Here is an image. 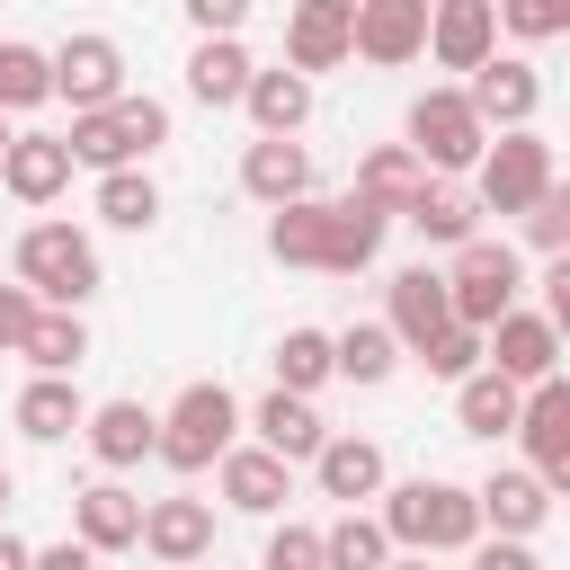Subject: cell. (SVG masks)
Segmentation results:
<instances>
[{"label": "cell", "mask_w": 570, "mask_h": 570, "mask_svg": "<svg viewBox=\"0 0 570 570\" xmlns=\"http://www.w3.org/2000/svg\"><path fill=\"white\" fill-rule=\"evenodd\" d=\"M383 499V534H392V552H472L481 543V508H472V490L463 481H436V472H419V481H383L374 490Z\"/></svg>", "instance_id": "1"}, {"label": "cell", "mask_w": 570, "mask_h": 570, "mask_svg": "<svg viewBox=\"0 0 570 570\" xmlns=\"http://www.w3.org/2000/svg\"><path fill=\"white\" fill-rule=\"evenodd\" d=\"M160 142H169V107H160V98H142V89H125V98H107V107L71 116V134H62L71 169H134V160H151Z\"/></svg>", "instance_id": "2"}, {"label": "cell", "mask_w": 570, "mask_h": 570, "mask_svg": "<svg viewBox=\"0 0 570 570\" xmlns=\"http://www.w3.org/2000/svg\"><path fill=\"white\" fill-rule=\"evenodd\" d=\"M18 285H27L36 303L80 312V303L98 294V240H89L80 223H27V232H18Z\"/></svg>", "instance_id": "3"}, {"label": "cell", "mask_w": 570, "mask_h": 570, "mask_svg": "<svg viewBox=\"0 0 570 570\" xmlns=\"http://www.w3.org/2000/svg\"><path fill=\"white\" fill-rule=\"evenodd\" d=\"M240 436V401H232V383H187L169 410H160V436H151V454L169 463V472H214V454Z\"/></svg>", "instance_id": "4"}, {"label": "cell", "mask_w": 570, "mask_h": 570, "mask_svg": "<svg viewBox=\"0 0 570 570\" xmlns=\"http://www.w3.org/2000/svg\"><path fill=\"white\" fill-rule=\"evenodd\" d=\"M552 187V142L534 125H499V142H481L472 160V205L481 214H525Z\"/></svg>", "instance_id": "5"}, {"label": "cell", "mask_w": 570, "mask_h": 570, "mask_svg": "<svg viewBox=\"0 0 570 570\" xmlns=\"http://www.w3.org/2000/svg\"><path fill=\"white\" fill-rule=\"evenodd\" d=\"M481 142H490V125L472 116L463 89H419L410 98V151H419L428 178H463L481 160Z\"/></svg>", "instance_id": "6"}, {"label": "cell", "mask_w": 570, "mask_h": 570, "mask_svg": "<svg viewBox=\"0 0 570 570\" xmlns=\"http://www.w3.org/2000/svg\"><path fill=\"white\" fill-rule=\"evenodd\" d=\"M525 294V258L508 249V240H463L454 249V267H445V303H454V321H472V330H490L508 303Z\"/></svg>", "instance_id": "7"}, {"label": "cell", "mask_w": 570, "mask_h": 570, "mask_svg": "<svg viewBox=\"0 0 570 570\" xmlns=\"http://www.w3.org/2000/svg\"><path fill=\"white\" fill-rule=\"evenodd\" d=\"M45 62H53V98H71V116H89V107L125 98V45H116L107 27H80V36H62Z\"/></svg>", "instance_id": "8"}, {"label": "cell", "mask_w": 570, "mask_h": 570, "mask_svg": "<svg viewBox=\"0 0 570 570\" xmlns=\"http://www.w3.org/2000/svg\"><path fill=\"white\" fill-rule=\"evenodd\" d=\"M508 436H525V472H534L543 490H570V383H561V374L525 383Z\"/></svg>", "instance_id": "9"}, {"label": "cell", "mask_w": 570, "mask_h": 570, "mask_svg": "<svg viewBox=\"0 0 570 570\" xmlns=\"http://www.w3.org/2000/svg\"><path fill=\"white\" fill-rule=\"evenodd\" d=\"M481 365L490 374H508V383H543V374H561V330L543 321V312H499L490 330H481Z\"/></svg>", "instance_id": "10"}, {"label": "cell", "mask_w": 570, "mask_h": 570, "mask_svg": "<svg viewBox=\"0 0 570 570\" xmlns=\"http://www.w3.org/2000/svg\"><path fill=\"white\" fill-rule=\"evenodd\" d=\"M463 98H472V116L499 134V125H534V107H543V71L525 62V53H481L472 62V80H463Z\"/></svg>", "instance_id": "11"}, {"label": "cell", "mask_w": 570, "mask_h": 570, "mask_svg": "<svg viewBox=\"0 0 570 570\" xmlns=\"http://www.w3.org/2000/svg\"><path fill=\"white\" fill-rule=\"evenodd\" d=\"M214 481H223V508H240V517H276V508L294 499V463L267 454L258 436H249V445L232 436V445L214 454Z\"/></svg>", "instance_id": "12"}, {"label": "cell", "mask_w": 570, "mask_h": 570, "mask_svg": "<svg viewBox=\"0 0 570 570\" xmlns=\"http://www.w3.org/2000/svg\"><path fill=\"white\" fill-rule=\"evenodd\" d=\"M419 45H428V0H356L347 53H365L374 71H401L419 62Z\"/></svg>", "instance_id": "13"}, {"label": "cell", "mask_w": 570, "mask_h": 570, "mask_svg": "<svg viewBox=\"0 0 570 570\" xmlns=\"http://www.w3.org/2000/svg\"><path fill=\"white\" fill-rule=\"evenodd\" d=\"M347 27H356V0H294L285 9V71L321 80L347 62Z\"/></svg>", "instance_id": "14"}, {"label": "cell", "mask_w": 570, "mask_h": 570, "mask_svg": "<svg viewBox=\"0 0 570 570\" xmlns=\"http://www.w3.org/2000/svg\"><path fill=\"white\" fill-rule=\"evenodd\" d=\"M436 71H472L481 53H499V9L490 0H428V45Z\"/></svg>", "instance_id": "15"}, {"label": "cell", "mask_w": 570, "mask_h": 570, "mask_svg": "<svg viewBox=\"0 0 570 570\" xmlns=\"http://www.w3.org/2000/svg\"><path fill=\"white\" fill-rule=\"evenodd\" d=\"M71 534L107 561V552H134L142 543V499L107 472V481H89V490H71Z\"/></svg>", "instance_id": "16"}, {"label": "cell", "mask_w": 570, "mask_h": 570, "mask_svg": "<svg viewBox=\"0 0 570 570\" xmlns=\"http://www.w3.org/2000/svg\"><path fill=\"white\" fill-rule=\"evenodd\" d=\"M445 321H454V303H445V267H401V276H392V294H383V330L419 356Z\"/></svg>", "instance_id": "17"}, {"label": "cell", "mask_w": 570, "mask_h": 570, "mask_svg": "<svg viewBox=\"0 0 570 570\" xmlns=\"http://www.w3.org/2000/svg\"><path fill=\"white\" fill-rule=\"evenodd\" d=\"M80 436H89L98 472H134V463L151 454V436H160V410H142V401H89Z\"/></svg>", "instance_id": "18"}, {"label": "cell", "mask_w": 570, "mask_h": 570, "mask_svg": "<svg viewBox=\"0 0 570 570\" xmlns=\"http://www.w3.org/2000/svg\"><path fill=\"white\" fill-rule=\"evenodd\" d=\"M312 481H321V499H338V508H365V499L392 481V463H383V445H374V436H321V454H312Z\"/></svg>", "instance_id": "19"}, {"label": "cell", "mask_w": 570, "mask_h": 570, "mask_svg": "<svg viewBox=\"0 0 570 570\" xmlns=\"http://www.w3.org/2000/svg\"><path fill=\"white\" fill-rule=\"evenodd\" d=\"M134 552H151V561H205L214 552V508L205 499H142V543Z\"/></svg>", "instance_id": "20"}, {"label": "cell", "mask_w": 570, "mask_h": 570, "mask_svg": "<svg viewBox=\"0 0 570 570\" xmlns=\"http://www.w3.org/2000/svg\"><path fill=\"white\" fill-rule=\"evenodd\" d=\"M0 187H9L18 205H53V196L71 187V151H62V134H9V151H0Z\"/></svg>", "instance_id": "21"}, {"label": "cell", "mask_w": 570, "mask_h": 570, "mask_svg": "<svg viewBox=\"0 0 570 570\" xmlns=\"http://www.w3.org/2000/svg\"><path fill=\"white\" fill-rule=\"evenodd\" d=\"M383 232H392V214L338 196V205L321 214V276H356V267H374V258H383Z\"/></svg>", "instance_id": "22"}, {"label": "cell", "mask_w": 570, "mask_h": 570, "mask_svg": "<svg viewBox=\"0 0 570 570\" xmlns=\"http://www.w3.org/2000/svg\"><path fill=\"white\" fill-rule=\"evenodd\" d=\"M240 187H249L258 205H294V196H312V151H303L294 134H258V142L240 151Z\"/></svg>", "instance_id": "23"}, {"label": "cell", "mask_w": 570, "mask_h": 570, "mask_svg": "<svg viewBox=\"0 0 570 570\" xmlns=\"http://www.w3.org/2000/svg\"><path fill=\"white\" fill-rule=\"evenodd\" d=\"M249 428H258V445H267V454H285V463H312V454H321V436H330V428H321V410H312V392H285V383L249 410Z\"/></svg>", "instance_id": "24"}, {"label": "cell", "mask_w": 570, "mask_h": 570, "mask_svg": "<svg viewBox=\"0 0 570 570\" xmlns=\"http://www.w3.org/2000/svg\"><path fill=\"white\" fill-rule=\"evenodd\" d=\"M472 508H481V525L490 534H543V517H552V490L534 481V472H490L481 490H472Z\"/></svg>", "instance_id": "25"}, {"label": "cell", "mask_w": 570, "mask_h": 570, "mask_svg": "<svg viewBox=\"0 0 570 570\" xmlns=\"http://www.w3.org/2000/svg\"><path fill=\"white\" fill-rule=\"evenodd\" d=\"M249 45L240 36H196V53H187V98L196 107H240V89H249Z\"/></svg>", "instance_id": "26"}, {"label": "cell", "mask_w": 570, "mask_h": 570, "mask_svg": "<svg viewBox=\"0 0 570 570\" xmlns=\"http://www.w3.org/2000/svg\"><path fill=\"white\" fill-rule=\"evenodd\" d=\"M401 223H410V232H419L428 249H463V240L481 232V205H472V196H463L454 178H428V187H419V196L401 205Z\"/></svg>", "instance_id": "27"}, {"label": "cell", "mask_w": 570, "mask_h": 570, "mask_svg": "<svg viewBox=\"0 0 570 570\" xmlns=\"http://www.w3.org/2000/svg\"><path fill=\"white\" fill-rule=\"evenodd\" d=\"M80 419H89V401H80L71 374H36V383L18 392V436H27V445H62V436H80Z\"/></svg>", "instance_id": "28"}, {"label": "cell", "mask_w": 570, "mask_h": 570, "mask_svg": "<svg viewBox=\"0 0 570 570\" xmlns=\"http://www.w3.org/2000/svg\"><path fill=\"white\" fill-rule=\"evenodd\" d=\"M419 187H428L419 151H410V142H374V151L356 160V187H347V196H356V205H374V214H401Z\"/></svg>", "instance_id": "29"}, {"label": "cell", "mask_w": 570, "mask_h": 570, "mask_svg": "<svg viewBox=\"0 0 570 570\" xmlns=\"http://www.w3.org/2000/svg\"><path fill=\"white\" fill-rule=\"evenodd\" d=\"M18 356H27L36 374H80V356H89V321L62 312V303H36V321L18 330Z\"/></svg>", "instance_id": "30"}, {"label": "cell", "mask_w": 570, "mask_h": 570, "mask_svg": "<svg viewBox=\"0 0 570 570\" xmlns=\"http://www.w3.org/2000/svg\"><path fill=\"white\" fill-rule=\"evenodd\" d=\"M240 107H249V125L258 134H303L312 125V80L303 71H249V89H240Z\"/></svg>", "instance_id": "31"}, {"label": "cell", "mask_w": 570, "mask_h": 570, "mask_svg": "<svg viewBox=\"0 0 570 570\" xmlns=\"http://www.w3.org/2000/svg\"><path fill=\"white\" fill-rule=\"evenodd\" d=\"M517 401H525V383H508V374H490V365H472V374L454 383L463 436H508V428H517Z\"/></svg>", "instance_id": "32"}, {"label": "cell", "mask_w": 570, "mask_h": 570, "mask_svg": "<svg viewBox=\"0 0 570 570\" xmlns=\"http://www.w3.org/2000/svg\"><path fill=\"white\" fill-rule=\"evenodd\" d=\"M89 205H98L107 232H151V223H160V187H151L142 160H134V169H98V196H89Z\"/></svg>", "instance_id": "33"}, {"label": "cell", "mask_w": 570, "mask_h": 570, "mask_svg": "<svg viewBox=\"0 0 570 570\" xmlns=\"http://www.w3.org/2000/svg\"><path fill=\"white\" fill-rule=\"evenodd\" d=\"M330 365H338L347 383H392V365H401V338H392L383 321H347V330L330 338Z\"/></svg>", "instance_id": "34"}, {"label": "cell", "mask_w": 570, "mask_h": 570, "mask_svg": "<svg viewBox=\"0 0 570 570\" xmlns=\"http://www.w3.org/2000/svg\"><path fill=\"white\" fill-rule=\"evenodd\" d=\"M383 561H392V534L365 508H338V525H321V570H383Z\"/></svg>", "instance_id": "35"}, {"label": "cell", "mask_w": 570, "mask_h": 570, "mask_svg": "<svg viewBox=\"0 0 570 570\" xmlns=\"http://www.w3.org/2000/svg\"><path fill=\"white\" fill-rule=\"evenodd\" d=\"M45 98H53V62H45V45L0 36V116H27V107H45Z\"/></svg>", "instance_id": "36"}, {"label": "cell", "mask_w": 570, "mask_h": 570, "mask_svg": "<svg viewBox=\"0 0 570 570\" xmlns=\"http://www.w3.org/2000/svg\"><path fill=\"white\" fill-rule=\"evenodd\" d=\"M267 365H276V383H285V392H321V383L338 374V365H330V330H285Z\"/></svg>", "instance_id": "37"}, {"label": "cell", "mask_w": 570, "mask_h": 570, "mask_svg": "<svg viewBox=\"0 0 570 570\" xmlns=\"http://www.w3.org/2000/svg\"><path fill=\"white\" fill-rule=\"evenodd\" d=\"M419 365H428L436 383H463V374L481 365V330H472V321H445V330L419 347Z\"/></svg>", "instance_id": "38"}, {"label": "cell", "mask_w": 570, "mask_h": 570, "mask_svg": "<svg viewBox=\"0 0 570 570\" xmlns=\"http://www.w3.org/2000/svg\"><path fill=\"white\" fill-rule=\"evenodd\" d=\"M499 9V27L517 36V45H552V36H570V0H490Z\"/></svg>", "instance_id": "39"}, {"label": "cell", "mask_w": 570, "mask_h": 570, "mask_svg": "<svg viewBox=\"0 0 570 570\" xmlns=\"http://www.w3.org/2000/svg\"><path fill=\"white\" fill-rule=\"evenodd\" d=\"M525 240H534L543 258H561V249H570V187H561V178L525 205Z\"/></svg>", "instance_id": "40"}, {"label": "cell", "mask_w": 570, "mask_h": 570, "mask_svg": "<svg viewBox=\"0 0 570 570\" xmlns=\"http://www.w3.org/2000/svg\"><path fill=\"white\" fill-rule=\"evenodd\" d=\"M258 570H321V525H276L267 534V552H258Z\"/></svg>", "instance_id": "41"}, {"label": "cell", "mask_w": 570, "mask_h": 570, "mask_svg": "<svg viewBox=\"0 0 570 570\" xmlns=\"http://www.w3.org/2000/svg\"><path fill=\"white\" fill-rule=\"evenodd\" d=\"M472 570H543V561L525 534H490V543H472Z\"/></svg>", "instance_id": "42"}, {"label": "cell", "mask_w": 570, "mask_h": 570, "mask_svg": "<svg viewBox=\"0 0 570 570\" xmlns=\"http://www.w3.org/2000/svg\"><path fill=\"white\" fill-rule=\"evenodd\" d=\"M240 18H249V0H187L196 36H240Z\"/></svg>", "instance_id": "43"}, {"label": "cell", "mask_w": 570, "mask_h": 570, "mask_svg": "<svg viewBox=\"0 0 570 570\" xmlns=\"http://www.w3.org/2000/svg\"><path fill=\"white\" fill-rule=\"evenodd\" d=\"M27 570H98V552H89L80 534H62V543H45V552H27Z\"/></svg>", "instance_id": "44"}, {"label": "cell", "mask_w": 570, "mask_h": 570, "mask_svg": "<svg viewBox=\"0 0 570 570\" xmlns=\"http://www.w3.org/2000/svg\"><path fill=\"white\" fill-rule=\"evenodd\" d=\"M27 321H36V294H27V285H0V347H18Z\"/></svg>", "instance_id": "45"}, {"label": "cell", "mask_w": 570, "mask_h": 570, "mask_svg": "<svg viewBox=\"0 0 570 570\" xmlns=\"http://www.w3.org/2000/svg\"><path fill=\"white\" fill-rule=\"evenodd\" d=\"M0 570H27V543H18L9 525H0Z\"/></svg>", "instance_id": "46"}, {"label": "cell", "mask_w": 570, "mask_h": 570, "mask_svg": "<svg viewBox=\"0 0 570 570\" xmlns=\"http://www.w3.org/2000/svg\"><path fill=\"white\" fill-rule=\"evenodd\" d=\"M383 570H428V552H392V561H383Z\"/></svg>", "instance_id": "47"}, {"label": "cell", "mask_w": 570, "mask_h": 570, "mask_svg": "<svg viewBox=\"0 0 570 570\" xmlns=\"http://www.w3.org/2000/svg\"><path fill=\"white\" fill-rule=\"evenodd\" d=\"M9 499H18V481H9V463H0V517H9Z\"/></svg>", "instance_id": "48"}, {"label": "cell", "mask_w": 570, "mask_h": 570, "mask_svg": "<svg viewBox=\"0 0 570 570\" xmlns=\"http://www.w3.org/2000/svg\"><path fill=\"white\" fill-rule=\"evenodd\" d=\"M0 151H9V116H0Z\"/></svg>", "instance_id": "49"}, {"label": "cell", "mask_w": 570, "mask_h": 570, "mask_svg": "<svg viewBox=\"0 0 570 570\" xmlns=\"http://www.w3.org/2000/svg\"><path fill=\"white\" fill-rule=\"evenodd\" d=\"M160 570H196V561H160Z\"/></svg>", "instance_id": "50"}]
</instances>
